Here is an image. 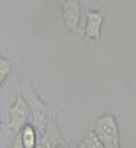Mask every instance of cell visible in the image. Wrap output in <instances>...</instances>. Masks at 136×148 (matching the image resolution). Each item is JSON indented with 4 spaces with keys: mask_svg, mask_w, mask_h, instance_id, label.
Returning a JSON list of instances; mask_svg holds the SVG:
<instances>
[{
    "mask_svg": "<svg viewBox=\"0 0 136 148\" xmlns=\"http://www.w3.org/2000/svg\"><path fill=\"white\" fill-rule=\"evenodd\" d=\"M103 22H105V14L101 10L87 12V22H85V30H83V36L87 42H99L101 40Z\"/></svg>",
    "mask_w": 136,
    "mask_h": 148,
    "instance_id": "cell-6",
    "label": "cell"
},
{
    "mask_svg": "<svg viewBox=\"0 0 136 148\" xmlns=\"http://www.w3.org/2000/svg\"><path fill=\"white\" fill-rule=\"evenodd\" d=\"M20 89V87H18ZM24 95V99L28 103V109H30V123L34 125V128L38 130V136L42 134V130L45 128L47 125V119H49V107L45 105V101L34 91V87H32V83L28 79H24V89H20Z\"/></svg>",
    "mask_w": 136,
    "mask_h": 148,
    "instance_id": "cell-1",
    "label": "cell"
},
{
    "mask_svg": "<svg viewBox=\"0 0 136 148\" xmlns=\"http://www.w3.org/2000/svg\"><path fill=\"white\" fill-rule=\"evenodd\" d=\"M79 146L81 148H105V144H103V140L99 138V134L91 128L89 132L85 134V138L79 142Z\"/></svg>",
    "mask_w": 136,
    "mask_h": 148,
    "instance_id": "cell-8",
    "label": "cell"
},
{
    "mask_svg": "<svg viewBox=\"0 0 136 148\" xmlns=\"http://www.w3.org/2000/svg\"><path fill=\"white\" fill-rule=\"evenodd\" d=\"M93 130L99 134L105 148H118L120 146V130H118V121L113 113H103L95 119Z\"/></svg>",
    "mask_w": 136,
    "mask_h": 148,
    "instance_id": "cell-2",
    "label": "cell"
},
{
    "mask_svg": "<svg viewBox=\"0 0 136 148\" xmlns=\"http://www.w3.org/2000/svg\"><path fill=\"white\" fill-rule=\"evenodd\" d=\"M10 71H12V61L8 57H0V89H2L4 81L8 79Z\"/></svg>",
    "mask_w": 136,
    "mask_h": 148,
    "instance_id": "cell-9",
    "label": "cell"
},
{
    "mask_svg": "<svg viewBox=\"0 0 136 148\" xmlns=\"http://www.w3.org/2000/svg\"><path fill=\"white\" fill-rule=\"evenodd\" d=\"M61 22L69 34H79L81 24V2L79 0H59Z\"/></svg>",
    "mask_w": 136,
    "mask_h": 148,
    "instance_id": "cell-4",
    "label": "cell"
},
{
    "mask_svg": "<svg viewBox=\"0 0 136 148\" xmlns=\"http://www.w3.org/2000/svg\"><path fill=\"white\" fill-rule=\"evenodd\" d=\"M20 144L24 148H36L38 146V130L32 123H26L20 128Z\"/></svg>",
    "mask_w": 136,
    "mask_h": 148,
    "instance_id": "cell-7",
    "label": "cell"
},
{
    "mask_svg": "<svg viewBox=\"0 0 136 148\" xmlns=\"http://www.w3.org/2000/svg\"><path fill=\"white\" fill-rule=\"evenodd\" d=\"M0 130H2V123H0Z\"/></svg>",
    "mask_w": 136,
    "mask_h": 148,
    "instance_id": "cell-10",
    "label": "cell"
},
{
    "mask_svg": "<svg viewBox=\"0 0 136 148\" xmlns=\"http://www.w3.org/2000/svg\"><path fill=\"white\" fill-rule=\"evenodd\" d=\"M38 146L40 148H59V146H67V140L63 138V132L59 130L57 121L53 114H49L47 125L42 130V134L38 136Z\"/></svg>",
    "mask_w": 136,
    "mask_h": 148,
    "instance_id": "cell-5",
    "label": "cell"
},
{
    "mask_svg": "<svg viewBox=\"0 0 136 148\" xmlns=\"http://www.w3.org/2000/svg\"><path fill=\"white\" fill-rule=\"evenodd\" d=\"M16 95H14V103L10 107V114H8V126L10 130H20L26 123H30V109H28V103L24 99L22 91L18 89V85H14Z\"/></svg>",
    "mask_w": 136,
    "mask_h": 148,
    "instance_id": "cell-3",
    "label": "cell"
}]
</instances>
